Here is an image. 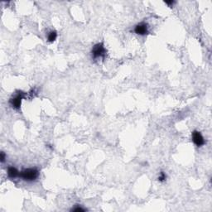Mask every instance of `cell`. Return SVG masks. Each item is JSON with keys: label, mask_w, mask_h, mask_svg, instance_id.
Masks as SVG:
<instances>
[{"label": "cell", "mask_w": 212, "mask_h": 212, "mask_svg": "<svg viewBox=\"0 0 212 212\" xmlns=\"http://www.w3.org/2000/svg\"><path fill=\"white\" fill-rule=\"evenodd\" d=\"M38 175L39 172L37 168H27L20 172L19 177L24 181H32L38 177Z\"/></svg>", "instance_id": "6da1fadb"}, {"label": "cell", "mask_w": 212, "mask_h": 212, "mask_svg": "<svg viewBox=\"0 0 212 212\" xmlns=\"http://www.w3.org/2000/svg\"><path fill=\"white\" fill-rule=\"evenodd\" d=\"M106 52L107 51L104 47L103 43H98L96 45H94L92 48V51H91V53H92V57L94 59H96V58H104L106 56Z\"/></svg>", "instance_id": "7a4b0ae2"}, {"label": "cell", "mask_w": 212, "mask_h": 212, "mask_svg": "<svg viewBox=\"0 0 212 212\" xmlns=\"http://www.w3.org/2000/svg\"><path fill=\"white\" fill-rule=\"evenodd\" d=\"M24 97H25V93H24V92H22V91H18L15 96L10 100L9 103L10 104H11V106H12L13 108H14L15 109H20V106H21L22 100Z\"/></svg>", "instance_id": "3957f363"}, {"label": "cell", "mask_w": 212, "mask_h": 212, "mask_svg": "<svg viewBox=\"0 0 212 212\" xmlns=\"http://www.w3.org/2000/svg\"><path fill=\"white\" fill-rule=\"evenodd\" d=\"M192 141L194 142V144H196L197 147H201L205 144V139L201 135V134L198 131H193L192 132Z\"/></svg>", "instance_id": "277c9868"}, {"label": "cell", "mask_w": 212, "mask_h": 212, "mask_svg": "<svg viewBox=\"0 0 212 212\" xmlns=\"http://www.w3.org/2000/svg\"><path fill=\"white\" fill-rule=\"evenodd\" d=\"M134 31L135 33L137 35H141L144 36L148 33V30H147V24L145 22H140L137 25H136L135 28H134Z\"/></svg>", "instance_id": "5b68a950"}, {"label": "cell", "mask_w": 212, "mask_h": 212, "mask_svg": "<svg viewBox=\"0 0 212 212\" xmlns=\"http://www.w3.org/2000/svg\"><path fill=\"white\" fill-rule=\"evenodd\" d=\"M19 175H20V172H19L18 171V169L15 168V167H9L8 168V177L14 179V178L19 177Z\"/></svg>", "instance_id": "8992f818"}, {"label": "cell", "mask_w": 212, "mask_h": 212, "mask_svg": "<svg viewBox=\"0 0 212 212\" xmlns=\"http://www.w3.org/2000/svg\"><path fill=\"white\" fill-rule=\"evenodd\" d=\"M56 38H57V33H56V31H51L49 32V34L47 36V40H48V41H50V42H53V41H56Z\"/></svg>", "instance_id": "52a82bcc"}, {"label": "cell", "mask_w": 212, "mask_h": 212, "mask_svg": "<svg viewBox=\"0 0 212 212\" xmlns=\"http://www.w3.org/2000/svg\"><path fill=\"white\" fill-rule=\"evenodd\" d=\"M167 179V175L164 173V172H160V175L158 177V181H161V182H163V181H166Z\"/></svg>", "instance_id": "ba28073f"}, {"label": "cell", "mask_w": 212, "mask_h": 212, "mask_svg": "<svg viewBox=\"0 0 212 212\" xmlns=\"http://www.w3.org/2000/svg\"><path fill=\"white\" fill-rule=\"evenodd\" d=\"M72 211H77V212H79V211H84V209H83L82 207H81L80 206H76L75 207H74V208H72V210H71Z\"/></svg>", "instance_id": "9c48e42d"}, {"label": "cell", "mask_w": 212, "mask_h": 212, "mask_svg": "<svg viewBox=\"0 0 212 212\" xmlns=\"http://www.w3.org/2000/svg\"><path fill=\"white\" fill-rule=\"evenodd\" d=\"M5 159H6V154L3 153V152H2V153H0V160H1V162H3L5 161Z\"/></svg>", "instance_id": "30bf717a"}, {"label": "cell", "mask_w": 212, "mask_h": 212, "mask_svg": "<svg viewBox=\"0 0 212 212\" xmlns=\"http://www.w3.org/2000/svg\"><path fill=\"white\" fill-rule=\"evenodd\" d=\"M165 3H167V5H173V3H175L174 1H166Z\"/></svg>", "instance_id": "8fae6325"}]
</instances>
